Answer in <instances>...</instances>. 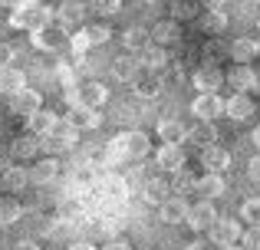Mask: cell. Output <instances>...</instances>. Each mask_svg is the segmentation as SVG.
Segmentation results:
<instances>
[{
    "instance_id": "6da1fadb",
    "label": "cell",
    "mask_w": 260,
    "mask_h": 250,
    "mask_svg": "<svg viewBox=\"0 0 260 250\" xmlns=\"http://www.w3.org/2000/svg\"><path fill=\"white\" fill-rule=\"evenodd\" d=\"M10 26H17V30H43V26H50V7H37V4H23L17 7V10L10 13Z\"/></svg>"
},
{
    "instance_id": "7a4b0ae2",
    "label": "cell",
    "mask_w": 260,
    "mask_h": 250,
    "mask_svg": "<svg viewBox=\"0 0 260 250\" xmlns=\"http://www.w3.org/2000/svg\"><path fill=\"white\" fill-rule=\"evenodd\" d=\"M191 116H198V122H214L217 116H224V99L217 92H204L191 102Z\"/></svg>"
},
{
    "instance_id": "3957f363",
    "label": "cell",
    "mask_w": 260,
    "mask_h": 250,
    "mask_svg": "<svg viewBox=\"0 0 260 250\" xmlns=\"http://www.w3.org/2000/svg\"><path fill=\"white\" fill-rule=\"evenodd\" d=\"M40 109H43V96H40L37 89H23V92H17V96H10V112L13 116L30 119V116H37Z\"/></svg>"
},
{
    "instance_id": "277c9868",
    "label": "cell",
    "mask_w": 260,
    "mask_h": 250,
    "mask_svg": "<svg viewBox=\"0 0 260 250\" xmlns=\"http://www.w3.org/2000/svg\"><path fill=\"white\" fill-rule=\"evenodd\" d=\"M224 86V73L217 69L214 63H204V66H198L194 69V89H198V96H204V92H217Z\"/></svg>"
},
{
    "instance_id": "5b68a950",
    "label": "cell",
    "mask_w": 260,
    "mask_h": 250,
    "mask_svg": "<svg viewBox=\"0 0 260 250\" xmlns=\"http://www.w3.org/2000/svg\"><path fill=\"white\" fill-rule=\"evenodd\" d=\"M214 221H217L214 204H211V201H198V204H191L188 221H184V224H188L191 231H211V227H214Z\"/></svg>"
},
{
    "instance_id": "8992f818",
    "label": "cell",
    "mask_w": 260,
    "mask_h": 250,
    "mask_svg": "<svg viewBox=\"0 0 260 250\" xmlns=\"http://www.w3.org/2000/svg\"><path fill=\"white\" fill-rule=\"evenodd\" d=\"M241 237H244L241 224H237V221H231V218H217L214 227H211V240H214L217 247H231V244H237Z\"/></svg>"
},
{
    "instance_id": "52a82bcc",
    "label": "cell",
    "mask_w": 260,
    "mask_h": 250,
    "mask_svg": "<svg viewBox=\"0 0 260 250\" xmlns=\"http://www.w3.org/2000/svg\"><path fill=\"white\" fill-rule=\"evenodd\" d=\"M224 83H228V86H231L234 92H241V96H247L250 89H257L260 76H257L254 69H250V66H234V69H231L228 76H224Z\"/></svg>"
},
{
    "instance_id": "ba28073f",
    "label": "cell",
    "mask_w": 260,
    "mask_h": 250,
    "mask_svg": "<svg viewBox=\"0 0 260 250\" xmlns=\"http://www.w3.org/2000/svg\"><path fill=\"white\" fill-rule=\"evenodd\" d=\"M112 76L119 79V83H135V79L142 76V63L132 53H119V56L112 59Z\"/></svg>"
},
{
    "instance_id": "9c48e42d",
    "label": "cell",
    "mask_w": 260,
    "mask_h": 250,
    "mask_svg": "<svg viewBox=\"0 0 260 250\" xmlns=\"http://www.w3.org/2000/svg\"><path fill=\"white\" fill-rule=\"evenodd\" d=\"M257 53H260V43H257L254 37H237L234 43H231V59H234L237 66L254 63V59H257Z\"/></svg>"
},
{
    "instance_id": "30bf717a",
    "label": "cell",
    "mask_w": 260,
    "mask_h": 250,
    "mask_svg": "<svg viewBox=\"0 0 260 250\" xmlns=\"http://www.w3.org/2000/svg\"><path fill=\"white\" fill-rule=\"evenodd\" d=\"M23 89H26V73L23 69H17V66L0 69V96H17Z\"/></svg>"
},
{
    "instance_id": "8fae6325",
    "label": "cell",
    "mask_w": 260,
    "mask_h": 250,
    "mask_svg": "<svg viewBox=\"0 0 260 250\" xmlns=\"http://www.w3.org/2000/svg\"><path fill=\"white\" fill-rule=\"evenodd\" d=\"M224 116L234 119V122H244V119L254 116V102H250V96H241V92H234L231 99H224Z\"/></svg>"
},
{
    "instance_id": "7c38bea8",
    "label": "cell",
    "mask_w": 260,
    "mask_h": 250,
    "mask_svg": "<svg viewBox=\"0 0 260 250\" xmlns=\"http://www.w3.org/2000/svg\"><path fill=\"white\" fill-rule=\"evenodd\" d=\"M155 161H158V168H165V171H184V152L181 145H161L158 155H155Z\"/></svg>"
},
{
    "instance_id": "4fadbf2b",
    "label": "cell",
    "mask_w": 260,
    "mask_h": 250,
    "mask_svg": "<svg viewBox=\"0 0 260 250\" xmlns=\"http://www.w3.org/2000/svg\"><path fill=\"white\" fill-rule=\"evenodd\" d=\"M26 125H30V135H37V138H46V135H53V128L59 125V116H53L50 109H40L37 116L26 119Z\"/></svg>"
},
{
    "instance_id": "5bb4252c",
    "label": "cell",
    "mask_w": 260,
    "mask_h": 250,
    "mask_svg": "<svg viewBox=\"0 0 260 250\" xmlns=\"http://www.w3.org/2000/svg\"><path fill=\"white\" fill-rule=\"evenodd\" d=\"M201 168H208V171L221 174L224 168H231V152H224L221 145H211L201 152Z\"/></svg>"
},
{
    "instance_id": "9a60e30c",
    "label": "cell",
    "mask_w": 260,
    "mask_h": 250,
    "mask_svg": "<svg viewBox=\"0 0 260 250\" xmlns=\"http://www.w3.org/2000/svg\"><path fill=\"white\" fill-rule=\"evenodd\" d=\"M66 122H73L76 128H99L102 116H99V109H89V105H73L70 116H66Z\"/></svg>"
},
{
    "instance_id": "2e32d148",
    "label": "cell",
    "mask_w": 260,
    "mask_h": 250,
    "mask_svg": "<svg viewBox=\"0 0 260 250\" xmlns=\"http://www.w3.org/2000/svg\"><path fill=\"white\" fill-rule=\"evenodd\" d=\"M184 138L191 141V145H198L204 152V148H211L217 141V128L211 125V122H198V125H191L188 128V135H184Z\"/></svg>"
},
{
    "instance_id": "e0dca14e",
    "label": "cell",
    "mask_w": 260,
    "mask_h": 250,
    "mask_svg": "<svg viewBox=\"0 0 260 250\" xmlns=\"http://www.w3.org/2000/svg\"><path fill=\"white\" fill-rule=\"evenodd\" d=\"M188 211H191V204H184V198H168L165 204H161V221L165 224H184L188 221Z\"/></svg>"
},
{
    "instance_id": "ac0fdd59",
    "label": "cell",
    "mask_w": 260,
    "mask_h": 250,
    "mask_svg": "<svg viewBox=\"0 0 260 250\" xmlns=\"http://www.w3.org/2000/svg\"><path fill=\"white\" fill-rule=\"evenodd\" d=\"M56 174H59V161L53 158V155H50V158H40L37 165L30 168V181H33V185H50Z\"/></svg>"
},
{
    "instance_id": "d6986e66",
    "label": "cell",
    "mask_w": 260,
    "mask_h": 250,
    "mask_svg": "<svg viewBox=\"0 0 260 250\" xmlns=\"http://www.w3.org/2000/svg\"><path fill=\"white\" fill-rule=\"evenodd\" d=\"M152 40L158 46H172L181 40V26H178V20H161V23L152 26Z\"/></svg>"
},
{
    "instance_id": "ffe728a7",
    "label": "cell",
    "mask_w": 260,
    "mask_h": 250,
    "mask_svg": "<svg viewBox=\"0 0 260 250\" xmlns=\"http://www.w3.org/2000/svg\"><path fill=\"white\" fill-rule=\"evenodd\" d=\"M30 40H33L37 50H59V46H63V30H59V26H43V30H37Z\"/></svg>"
},
{
    "instance_id": "44dd1931",
    "label": "cell",
    "mask_w": 260,
    "mask_h": 250,
    "mask_svg": "<svg viewBox=\"0 0 260 250\" xmlns=\"http://www.w3.org/2000/svg\"><path fill=\"white\" fill-rule=\"evenodd\" d=\"M10 155H13V158H20V161L37 158V155H40V138H37V135H20V138H13Z\"/></svg>"
},
{
    "instance_id": "7402d4cb",
    "label": "cell",
    "mask_w": 260,
    "mask_h": 250,
    "mask_svg": "<svg viewBox=\"0 0 260 250\" xmlns=\"http://www.w3.org/2000/svg\"><path fill=\"white\" fill-rule=\"evenodd\" d=\"M198 194H204V201L221 198L224 194V174H214V171L201 174V178H198Z\"/></svg>"
},
{
    "instance_id": "603a6c76",
    "label": "cell",
    "mask_w": 260,
    "mask_h": 250,
    "mask_svg": "<svg viewBox=\"0 0 260 250\" xmlns=\"http://www.w3.org/2000/svg\"><path fill=\"white\" fill-rule=\"evenodd\" d=\"M89 13V7L86 4H76V0H66L63 7L56 10V17H59V23L63 26H79L83 23V17Z\"/></svg>"
},
{
    "instance_id": "cb8c5ba5",
    "label": "cell",
    "mask_w": 260,
    "mask_h": 250,
    "mask_svg": "<svg viewBox=\"0 0 260 250\" xmlns=\"http://www.w3.org/2000/svg\"><path fill=\"white\" fill-rule=\"evenodd\" d=\"M122 43H125V50L142 53L145 46H152V30H145V26H128V30L122 33Z\"/></svg>"
},
{
    "instance_id": "d4e9b609",
    "label": "cell",
    "mask_w": 260,
    "mask_h": 250,
    "mask_svg": "<svg viewBox=\"0 0 260 250\" xmlns=\"http://www.w3.org/2000/svg\"><path fill=\"white\" fill-rule=\"evenodd\" d=\"M106 99H109V89H106L102 83H95V79H92V83H86L83 89H79V102L89 105V109H99Z\"/></svg>"
},
{
    "instance_id": "484cf974",
    "label": "cell",
    "mask_w": 260,
    "mask_h": 250,
    "mask_svg": "<svg viewBox=\"0 0 260 250\" xmlns=\"http://www.w3.org/2000/svg\"><path fill=\"white\" fill-rule=\"evenodd\" d=\"M26 185H30V168H20V165L4 168V188L7 191H23Z\"/></svg>"
},
{
    "instance_id": "4316f807",
    "label": "cell",
    "mask_w": 260,
    "mask_h": 250,
    "mask_svg": "<svg viewBox=\"0 0 260 250\" xmlns=\"http://www.w3.org/2000/svg\"><path fill=\"white\" fill-rule=\"evenodd\" d=\"M139 63H142V69H148V73H161V69H165V63H168V56H165V50L155 43V46H145V50H142Z\"/></svg>"
},
{
    "instance_id": "83f0119b",
    "label": "cell",
    "mask_w": 260,
    "mask_h": 250,
    "mask_svg": "<svg viewBox=\"0 0 260 250\" xmlns=\"http://www.w3.org/2000/svg\"><path fill=\"white\" fill-rule=\"evenodd\" d=\"M168 194H172V185H165V181H158V178L142 185V198H145L148 204H165Z\"/></svg>"
},
{
    "instance_id": "f1b7e54d",
    "label": "cell",
    "mask_w": 260,
    "mask_h": 250,
    "mask_svg": "<svg viewBox=\"0 0 260 250\" xmlns=\"http://www.w3.org/2000/svg\"><path fill=\"white\" fill-rule=\"evenodd\" d=\"M184 135H188V128H184L181 122H175V119H161L158 122V138L165 141V145H178Z\"/></svg>"
},
{
    "instance_id": "f546056e",
    "label": "cell",
    "mask_w": 260,
    "mask_h": 250,
    "mask_svg": "<svg viewBox=\"0 0 260 250\" xmlns=\"http://www.w3.org/2000/svg\"><path fill=\"white\" fill-rule=\"evenodd\" d=\"M201 30L211 33V37L224 33V30H228V13H224V10H208V13L201 17Z\"/></svg>"
},
{
    "instance_id": "4dcf8cb0",
    "label": "cell",
    "mask_w": 260,
    "mask_h": 250,
    "mask_svg": "<svg viewBox=\"0 0 260 250\" xmlns=\"http://www.w3.org/2000/svg\"><path fill=\"white\" fill-rule=\"evenodd\" d=\"M198 191V178H191L188 171H175L172 178V194H178V198H184V194Z\"/></svg>"
},
{
    "instance_id": "1f68e13d",
    "label": "cell",
    "mask_w": 260,
    "mask_h": 250,
    "mask_svg": "<svg viewBox=\"0 0 260 250\" xmlns=\"http://www.w3.org/2000/svg\"><path fill=\"white\" fill-rule=\"evenodd\" d=\"M17 221H20V204L13 198H0V227L17 224Z\"/></svg>"
},
{
    "instance_id": "d6a6232c",
    "label": "cell",
    "mask_w": 260,
    "mask_h": 250,
    "mask_svg": "<svg viewBox=\"0 0 260 250\" xmlns=\"http://www.w3.org/2000/svg\"><path fill=\"white\" fill-rule=\"evenodd\" d=\"M224 56H231V46L228 43H221V40H211L208 46H204V63H217V59H224Z\"/></svg>"
},
{
    "instance_id": "836d02e7",
    "label": "cell",
    "mask_w": 260,
    "mask_h": 250,
    "mask_svg": "<svg viewBox=\"0 0 260 250\" xmlns=\"http://www.w3.org/2000/svg\"><path fill=\"white\" fill-rule=\"evenodd\" d=\"M89 10L99 17H115L122 10V0H89Z\"/></svg>"
},
{
    "instance_id": "e575fe53",
    "label": "cell",
    "mask_w": 260,
    "mask_h": 250,
    "mask_svg": "<svg viewBox=\"0 0 260 250\" xmlns=\"http://www.w3.org/2000/svg\"><path fill=\"white\" fill-rule=\"evenodd\" d=\"M158 89H161V83L155 76L152 79H135V96H142V99H155Z\"/></svg>"
},
{
    "instance_id": "d590c367",
    "label": "cell",
    "mask_w": 260,
    "mask_h": 250,
    "mask_svg": "<svg viewBox=\"0 0 260 250\" xmlns=\"http://www.w3.org/2000/svg\"><path fill=\"white\" fill-rule=\"evenodd\" d=\"M40 148L50 152V155H59V152H66V148H73V141H66L63 135H46V138L40 141Z\"/></svg>"
},
{
    "instance_id": "8d00e7d4",
    "label": "cell",
    "mask_w": 260,
    "mask_h": 250,
    "mask_svg": "<svg viewBox=\"0 0 260 250\" xmlns=\"http://www.w3.org/2000/svg\"><path fill=\"white\" fill-rule=\"evenodd\" d=\"M172 13H175L172 20H188V17H194V13H198V0H175V4H172Z\"/></svg>"
},
{
    "instance_id": "74e56055",
    "label": "cell",
    "mask_w": 260,
    "mask_h": 250,
    "mask_svg": "<svg viewBox=\"0 0 260 250\" xmlns=\"http://www.w3.org/2000/svg\"><path fill=\"white\" fill-rule=\"evenodd\" d=\"M241 218L250 221V227L260 224V198H247V201H244V204H241Z\"/></svg>"
},
{
    "instance_id": "f35d334b",
    "label": "cell",
    "mask_w": 260,
    "mask_h": 250,
    "mask_svg": "<svg viewBox=\"0 0 260 250\" xmlns=\"http://www.w3.org/2000/svg\"><path fill=\"white\" fill-rule=\"evenodd\" d=\"M70 43H73V53H76V56H83L89 46H92V40H89V30H76V33L70 37Z\"/></svg>"
},
{
    "instance_id": "ab89813d",
    "label": "cell",
    "mask_w": 260,
    "mask_h": 250,
    "mask_svg": "<svg viewBox=\"0 0 260 250\" xmlns=\"http://www.w3.org/2000/svg\"><path fill=\"white\" fill-rule=\"evenodd\" d=\"M241 244H244V250H260V224H254V227L244 231Z\"/></svg>"
},
{
    "instance_id": "60d3db41",
    "label": "cell",
    "mask_w": 260,
    "mask_h": 250,
    "mask_svg": "<svg viewBox=\"0 0 260 250\" xmlns=\"http://www.w3.org/2000/svg\"><path fill=\"white\" fill-rule=\"evenodd\" d=\"M89 40H92V43H106V40H112V30H109V26H89Z\"/></svg>"
},
{
    "instance_id": "b9f144b4",
    "label": "cell",
    "mask_w": 260,
    "mask_h": 250,
    "mask_svg": "<svg viewBox=\"0 0 260 250\" xmlns=\"http://www.w3.org/2000/svg\"><path fill=\"white\" fill-rule=\"evenodd\" d=\"M63 99H66V105H70V109H73V105H83V102H79V86H63Z\"/></svg>"
},
{
    "instance_id": "7bdbcfd3",
    "label": "cell",
    "mask_w": 260,
    "mask_h": 250,
    "mask_svg": "<svg viewBox=\"0 0 260 250\" xmlns=\"http://www.w3.org/2000/svg\"><path fill=\"white\" fill-rule=\"evenodd\" d=\"M10 63H13V46L10 43H0V69H7Z\"/></svg>"
},
{
    "instance_id": "ee69618b",
    "label": "cell",
    "mask_w": 260,
    "mask_h": 250,
    "mask_svg": "<svg viewBox=\"0 0 260 250\" xmlns=\"http://www.w3.org/2000/svg\"><path fill=\"white\" fill-rule=\"evenodd\" d=\"M247 178H250V181H257V185H260V155H254V158L247 161Z\"/></svg>"
},
{
    "instance_id": "f6af8a7d",
    "label": "cell",
    "mask_w": 260,
    "mask_h": 250,
    "mask_svg": "<svg viewBox=\"0 0 260 250\" xmlns=\"http://www.w3.org/2000/svg\"><path fill=\"white\" fill-rule=\"evenodd\" d=\"M66 250H99V247H95V244H89V240H73V244L66 247Z\"/></svg>"
},
{
    "instance_id": "bcb514c9",
    "label": "cell",
    "mask_w": 260,
    "mask_h": 250,
    "mask_svg": "<svg viewBox=\"0 0 260 250\" xmlns=\"http://www.w3.org/2000/svg\"><path fill=\"white\" fill-rule=\"evenodd\" d=\"M201 4H204V10H221L228 0H201Z\"/></svg>"
},
{
    "instance_id": "7dc6e473",
    "label": "cell",
    "mask_w": 260,
    "mask_h": 250,
    "mask_svg": "<svg viewBox=\"0 0 260 250\" xmlns=\"http://www.w3.org/2000/svg\"><path fill=\"white\" fill-rule=\"evenodd\" d=\"M99 250H128L125 240H112V244H106V247H99Z\"/></svg>"
},
{
    "instance_id": "c3c4849f",
    "label": "cell",
    "mask_w": 260,
    "mask_h": 250,
    "mask_svg": "<svg viewBox=\"0 0 260 250\" xmlns=\"http://www.w3.org/2000/svg\"><path fill=\"white\" fill-rule=\"evenodd\" d=\"M13 250H40L37 244H33V240H20V244L17 247H13Z\"/></svg>"
},
{
    "instance_id": "681fc988",
    "label": "cell",
    "mask_w": 260,
    "mask_h": 250,
    "mask_svg": "<svg viewBox=\"0 0 260 250\" xmlns=\"http://www.w3.org/2000/svg\"><path fill=\"white\" fill-rule=\"evenodd\" d=\"M0 4H4V7H13V10H17V7H23V0H0Z\"/></svg>"
},
{
    "instance_id": "f907efd6",
    "label": "cell",
    "mask_w": 260,
    "mask_h": 250,
    "mask_svg": "<svg viewBox=\"0 0 260 250\" xmlns=\"http://www.w3.org/2000/svg\"><path fill=\"white\" fill-rule=\"evenodd\" d=\"M250 141H254V145H257V148H260V125H257V128H254V135H250Z\"/></svg>"
},
{
    "instance_id": "816d5d0a",
    "label": "cell",
    "mask_w": 260,
    "mask_h": 250,
    "mask_svg": "<svg viewBox=\"0 0 260 250\" xmlns=\"http://www.w3.org/2000/svg\"><path fill=\"white\" fill-rule=\"evenodd\" d=\"M217 250H244V247H237V244H231V247H217Z\"/></svg>"
},
{
    "instance_id": "f5cc1de1",
    "label": "cell",
    "mask_w": 260,
    "mask_h": 250,
    "mask_svg": "<svg viewBox=\"0 0 260 250\" xmlns=\"http://www.w3.org/2000/svg\"><path fill=\"white\" fill-rule=\"evenodd\" d=\"M188 250H204V244H191V247H188Z\"/></svg>"
},
{
    "instance_id": "db71d44e",
    "label": "cell",
    "mask_w": 260,
    "mask_h": 250,
    "mask_svg": "<svg viewBox=\"0 0 260 250\" xmlns=\"http://www.w3.org/2000/svg\"><path fill=\"white\" fill-rule=\"evenodd\" d=\"M142 4H158V0H142Z\"/></svg>"
},
{
    "instance_id": "11a10c76",
    "label": "cell",
    "mask_w": 260,
    "mask_h": 250,
    "mask_svg": "<svg viewBox=\"0 0 260 250\" xmlns=\"http://www.w3.org/2000/svg\"><path fill=\"white\" fill-rule=\"evenodd\" d=\"M257 89H260V83H257Z\"/></svg>"
}]
</instances>
